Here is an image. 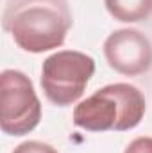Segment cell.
<instances>
[{
	"instance_id": "1",
	"label": "cell",
	"mask_w": 152,
	"mask_h": 153,
	"mask_svg": "<svg viewBox=\"0 0 152 153\" xmlns=\"http://www.w3.org/2000/svg\"><path fill=\"white\" fill-rule=\"evenodd\" d=\"M4 27L22 50L41 53L65 43L72 14L66 0H7Z\"/></svg>"
},
{
	"instance_id": "2",
	"label": "cell",
	"mask_w": 152,
	"mask_h": 153,
	"mask_svg": "<svg viewBox=\"0 0 152 153\" xmlns=\"http://www.w3.org/2000/svg\"><path fill=\"white\" fill-rule=\"evenodd\" d=\"M145 114V96L131 84H109L82 100L74 111V125L88 132L131 130Z\"/></svg>"
},
{
	"instance_id": "3",
	"label": "cell",
	"mask_w": 152,
	"mask_h": 153,
	"mask_svg": "<svg viewBox=\"0 0 152 153\" xmlns=\"http://www.w3.org/2000/svg\"><path fill=\"white\" fill-rule=\"evenodd\" d=\"M93 73V57L77 50H61L43 61L41 87L52 103L66 107L84 94Z\"/></svg>"
},
{
	"instance_id": "4",
	"label": "cell",
	"mask_w": 152,
	"mask_h": 153,
	"mask_svg": "<svg viewBox=\"0 0 152 153\" xmlns=\"http://www.w3.org/2000/svg\"><path fill=\"white\" fill-rule=\"evenodd\" d=\"M41 119V103L31 78L16 70L0 75V128L7 135H25Z\"/></svg>"
},
{
	"instance_id": "5",
	"label": "cell",
	"mask_w": 152,
	"mask_h": 153,
	"mask_svg": "<svg viewBox=\"0 0 152 153\" xmlns=\"http://www.w3.org/2000/svg\"><path fill=\"white\" fill-rule=\"evenodd\" d=\"M104 55L114 71L125 76L147 73L152 66V45L136 29H118L104 41Z\"/></svg>"
},
{
	"instance_id": "6",
	"label": "cell",
	"mask_w": 152,
	"mask_h": 153,
	"mask_svg": "<svg viewBox=\"0 0 152 153\" xmlns=\"http://www.w3.org/2000/svg\"><path fill=\"white\" fill-rule=\"evenodd\" d=\"M108 13L123 23L145 22L152 16V0H104Z\"/></svg>"
},
{
	"instance_id": "7",
	"label": "cell",
	"mask_w": 152,
	"mask_h": 153,
	"mask_svg": "<svg viewBox=\"0 0 152 153\" xmlns=\"http://www.w3.org/2000/svg\"><path fill=\"white\" fill-rule=\"evenodd\" d=\"M13 153H59L56 148H52L50 144L39 143V141H25L22 144H18Z\"/></svg>"
},
{
	"instance_id": "8",
	"label": "cell",
	"mask_w": 152,
	"mask_h": 153,
	"mask_svg": "<svg viewBox=\"0 0 152 153\" xmlns=\"http://www.w3.org/2000/svg\"><path fill=\"white\" fill-rule=\"evenodd\" d=\"M123 153H152V137H136Z\"/></svg>"
}]
</instances>
